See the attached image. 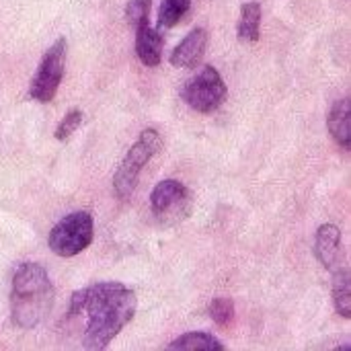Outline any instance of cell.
I'll use <instances>...</instances> for the list:
<instances>
[{"mask_svg":"<svg viewBox=\"0 0 351 351\" xmlns=\"http://www.w3.org/2000/svg\"><path fill=\"white\" fill-rule=\"evenodd\" d=\"M150 208L158 220H181L189 212V191L177 179L160 181L150 193Z\"/></svg>","mask_w":351,"mask_h":351,"instance_id":"obj_7","label":"cell"},{"mask_svg":"<svg viewBox=\"0 0 351 351\" xmlns=\"http://www.w3.org/2000/svg\"><path fill=\"white\" fill-rule=\"evenodd\" d=\"M66 51H68V43L64 37H60L45 53L43 60L31 80L29 86V97L39 101V103H49L53 101L60 82L64 78V70H66Z\"/></svg>","mask_w":351,"mask_h":351,"instance_id":"obj_6","label":"cell"},{"mask_svg":"<svg viewBox=\"0 0 351 351\" xmlns=\"http://www.w3.org/2000/svg\"><path fill=\"white\" fill-rule=\"evenodd\" d=\"M333 304L343 319H351V282L350 269L337 267L333 274V288H331Z\"/></svg>","mask_w":351,"mask_h":351,"instance_id":"obj_12","label":"cell"},{"mask_svg":"<svg viewBox=\"0 0 351 351\" xmlns=\"http://www.w3.org/2000/svg\"><path fill=\"white\" fill-rule=\"evenodd\" d=\"M329 132L335 138L337 144H341L343 148L351 146V99L346 97L341 101H337L329 113L327 119Z\"/></svg>","mask_w":351,"mask_h":351,"instance_id":"obj_11","label":"cell"},{"mask_svg":"<svg viewBox=\"0 0 351 351\" xmlns=\"http://www.w3.org/2000/svg\"><path fill=\"white\" fill-rule=\"evenodd\" d=\"M95 222L88 212H74L62 218L49 232L47 245L58 257H74L90 247Z\"/></svg>","mask_w":351,"mask_h":351,"instance_id":"obj_4","label":"cell"},{"mask_svg":"<svg viewBox=\"0 0 351 351\" xmlns=\"http://www.w3.org/2000/svg\"><path fill=\"white\" fill-rule=\"evenodd\" d=\"M162 35L152 29L150 25H140L136 27V53L140 62L148 68H154L162 60Z\"/></svg>","mask_w":351,"mask_h":351,"instance_id":"obj_10","label":"cell"},{"mask_svg":"<svg viewBox=\"0 0 351 351\" xmlns=\"http://www.w3.org/2000/svg\"><path fill=\"white\" fill-rule=\"evenodd\" d=\"M226 93H228L226 90V82L222 80L220 72L214 66L202 68L181 88L183 101L193 111H199V113H212V111H216L224 103Z\"/></svg>","mask_w":351,"mask_h":351,"instance_id":"obj_5","label":"cell"},{"mask_svg":"<svg viewBox=\"0 0 351 351\" xmlns=\"http://www.w3.org/2000/svg\"><path fill=\"white\" fill-rule=\"evenodd\" d=\"M210 317L216 325L226 327L234 321V302L230 298H216L210 304Z\"/></svg>","mask_w":351,"mask_h":351,"instance_id":"obj_16","label":"cell"},{"mask_svg":"<svg viewBox=\"0 0 351 351\" xmlns=\"http://www.w3.org/2000/svg\"><path fill=\"white\" fill-rule=\"evenodd\" d=\"M191 8V0H162L158 10V27L171 29L175 27Z\"/></svg>","mask_w":351,"mask_h":351,"instance_id":"obj_14","label":"cell"},{"mask_svg":"<svg viewBox=\"0 0 351 351\" xmlns=\"http://www.w3.org/2000/svg\"><path fill=\"white\" fill-rule=\"evenodd\" d=\"M315 257L329 271H335L337 265L341 263V257H343L341 230L335 224L319 226V230L315 234Z\"/></svg>","mask_w":351,"mask_h":351,"instance_id":"obj_8","label":"cell"},{"mask_svg":"<svg viewBox=\"0 0 351 351\" xmlns=\"http://www.w3.org/2000/svg\"><path fill=\"white\" fill-rule=\"evenodd\" d=\"M239 37L245 41H257L261 37V4L259 2L243 4L241 23H239Z\"/></svg>","mask_w":351,"mask_h":351,"instance_id":"obj_13","label":"cell"},{"mask_svg":"<svg viewBox=\"0 0 351 351\" xmlns=\"http://www.w3.org/2000/svg\"><path fill=\"white\" fill-rule=\"evenodd\" d=\"M206 47H208V31L197 27L175 47L171 56V64L177 68H195L202 62Z\"/></svg>","mask_w":351,"mask_h":351,"instance_id":"obj_9","label":"cell"},{"mask_svg":"<svg viewBox=\"0 0 351 351\" xmlns=\"http://www.w3.org/2000/svg\"><path fill=\"white\" fill-rule=\"evenodd\" d=\"M152 0H130L125 6V21L136 29L140 25H148Z\"/></svg>","mask_w":351,"mask_h":351,"instance_id":"obj_17","label":"cell"},{"mask_svg":"<svg viewBox=\"0 0 351 351\" xmlns=\"http://www.w3.org/2000/svg\"><path fill=\"white\" fill-rule=\"evenodd\" d=\"M138 298L134 290L117 282L86 286L72 294L66 319L84 317V350H105L134 319Z\"/></svg>","mask_w":351,"mask_h":351,"instance_id":"obj_1","label":"cell"},{"mask_svg":"<svg viewBox=\"0 0 351 351\" xmlns=\"http://www.w3.org/2000/svg\"><path fill=\"white\" fill-rule=\"evenodd\" d=\"M53 308V284L39 263H23L14 271L10 292V313L14 325L33 329L49 317Z\"/></svg>","mask_w":351,"mask_h":351,"instance_id":"obj_2","label":"cell"},{"mask_svg":"<svg viewBox=\"0 0 351 351\" xmlns=\"http://www.w3.org/2000/svg\"><path fill=\"white\" fill-rule=\"evenodd\" d=\"M80 123H82V111H78V109L68 111L66 117L60 121V125H58V130H56V140H60V142L68 140V138L78 130Z\"/></svg>","mask_w":351,"mask_h":351,"instance_id":"obj_18","label":"cell"},{"mask_svg":"<svg viewBox=\"0 0 351 351\" xmlns=\"http://www.w3.org/2000/svg\"><path fill=\"white\" fill-rule=\"evenodd\" d=\"M162 140L160 134L152 128L144 130L138 138V142L130 148V152L125 154V158L121 160L115 177H113V191L117 195V199H130L138 179H140V171L150 162V158L160 150Z\"/></svg>","mask_w":351,"mask_h":351,"instance_id":"obj_3","label":"cell"},{"mask_svg":"<svg viewBox=\"0 0 351 351\" xmlns=\"http://www.w3.org/2000/svg\"><path fill=\"white\" fill-rule=\"evenodd\" d=\"M169 350H224V346L208 333H185L169 343Z\"/></svg>","mask_w":351,"mask_h":351,"instance_id":"obj_15","label":"cell"}]
</instances>
